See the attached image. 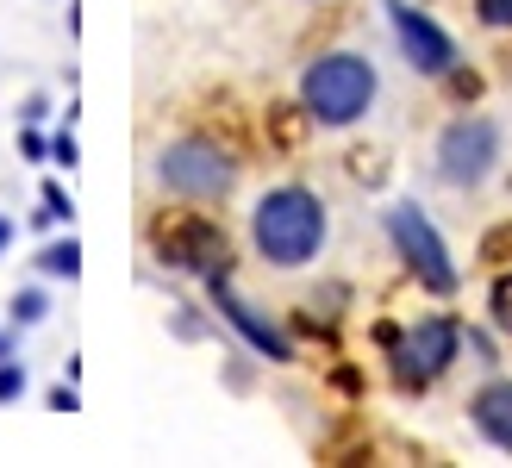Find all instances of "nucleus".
<instances>
[{
	"label": "nucleus",
	"instance_id": "14",
	"mask_svg": "<svg viewBox=\"0 0 512 468\" xmlns=\"http://www.w3.org/2000/svg\"><path fill=\"white\" fill-rule=\"evenodd\" d=\"M38 206H44V213L57 219V225H69V219H75V200H69V188H63V181H44V194H38Z\"/></svg>",
	"mask_w": 512,
	"mask_h": 468
},
{
	"label": "nucleus",
	"instance_id": "15",
	"mask_svg": "<svg viewBox=\"0 0 512 468\" xmlns=\"http://www.w3.org/2000/svg\"><path fill=\"white\" fill-rule=\"evenodd\" d=\"M19 156L25 163H50V138L38 132V125H19Z\"/></svg>",
	"mask_w": 512,
	"mask_h": 468
},
{
	"label": "nucleus",
	"instance_id": "20",
	"mask_svg": "<svg viewBox=\"0 0 512 468\" xmlns=\"http://www.w3.org/2000/svg\"><path fill=\"white\" fill-rule=\"evenodd\" d=\"M44 406L50 412H75V406H82V394H75V381H63V387H50V394H44Z\"/></svg>",
	"mask_w": 512,
	"mask_h": 468
},
{
	"label": "nucleus",
	"instance_id": "9",
	"mask_svg": "<svg viewBox=\"0 0 512 468\" xmlns=\"http://www.w3.org/2000/svg\"><path fill=\"white\" fill-rule=\"evenodd\" d=\"M207 288H213V300H219V312H225V325H232L244 344L256 350V356H269V362H294V344H288V331H275L256 306H244L238 294H232V269H219V275H207Z\"/></svg>",
	"mask_w": 512,
	"mask_h": 468
},
{
	"label": "nucleus",
	"instance_id": "3",
	"mask_svg": "<svg viewBox=\"0 0 512 468\" xmlns=\"http://www.w3.org/2000/svg\"><path fill=\"white\" fill-rule=\"evenodd\" d=\"M157 175H163V188L182 194V200H225L232 181H238V163H232V150H219L213 138H175L157 156Z\"/></svg>",
	"mask_w": 512,
	"mask_h": 468
},
{
	"label": "nucleus",
	"instance_id": "16",
	"mask_svg": "<svg viewBox=\"0 0 512 468\" xmlns=\"http://www.w3.org/2000/svg\"><path fill=\"white\" fill-rule=\"evenodd\" d=\"M488 306H494V325H500V331H512V275H500V281H494Z\"/></svg>",
	"mask_w": 512,
	"mask_h": 468
},
{
	"label": "nucleus",
	"instance_id": "12",
	"mask_svg": "<svg viewBox=\"0 0 512 468\" xmlns=\"http://www.w3.org/2000/svg\"><path fill=\"white\" fill-rule=\"evenodd\" d=\"M7 319H13V331H32V325H44V319H50V294L38 288V281H32V288H19V294L7 300Z\"/></svg>",
	"mask_w": 512,
	"mask_h": 468
},
{
	"label": "nucleus",
	"instance_id": "4",
	"mask_svg": "<svg viewBox=\"0 0 512 468\" xmlns=\"http://www.w3.org/2000/svg\"><path fill=\"white\" fill-rule=\"evenodd\" d=\"M456 350H463V325L450 319V312H438V319H419L406 337H394V350H388V362H394V381L406 387V394H419V387H431L450 362H456Z\"/></svg>",
	"mask_w": 512,
	"mask_h": 468
},
{
	"label": "nucleus",
	"instance_id": "6",
	"mask_svg": "<svg viewBox=\"0 0 512 468\" xmlns=\"http://www.w3.org/2000/svg\"><path fill=\"white\" fill-rule=\"evenodd\" d=\"M500 163V125L494 119H456L444 125V138H438V175L450 181V188H475V181H488Z\"/></svg>",
	"mask_w": 512,
	"mask_h": 468
},
{
	"label": "nucleus",
	"instance_id": "17",
	"mask_svg": "<svg viewBox=\"0 0 512 468\" xmlns=\"http://www.w3.org/2000/svg\"><path fill=\"white\" fill-rule=\"evenodd\" d=\"M481 25H494V32H512V0H475Z\"/></svg>",
	"mask_w": 512,
	"mask_h": 468
},
{
	"label": "nucleus",
	"instance_id": "2",
	"mask_svg": "<svg viewBox=\"0 0 512 468\" xmlns=\"http://www.w3.org/2000/svg\"><path fill=\"white\" fill-rule=\"evenodd\" d=\"M375 88H381V75H375L369 57H356V50H325V57H313L306 75H300V107H306L313 125L344 132V125H356L375 107Z\"/></svg>",
	"mask_w": 512,
	"mask_h": 468
},
{
	"label": "nucleus",
	"instance_id": "1",
	"mask_svg": "<svg viewBox=\"0 0 512 468\" xmlns=\"http://www.w3.org/2000/svg\"><path fill=\"white\" fill-rule=\"evenodd\" d=\"M325 231H331L325 200L313 188H300V181L269 188L250 213V244L263 250V263H275V269H306L325 250Z\"/></svg>",
	"mask_w": 512,
	"mask_h": 468
},
{
	"label": "nucleus",
	"instance_id": "18",
	"mask_svg": "<svg viewBox=\"0 0 512 468\" xmlns=\"http://www.w3.org/2000/svg\"><path fill=\"white\" fill-rule=\"evenodd\" d=\"M75 156H82V150H75V132L50 138V169H75Z\"/></svg>",
	"mask_w": 512,
	"mask_h": 468
},
{
	"label": "nucleus",
	"instance_id": "5",
	"mask_svg": "<svg viewBox=\"0 0 512 468\" xmlns=\"http://www.w3.org/2000/svg\"><path fill=\"white\" fill-rule=\"evenodd\" d=\"M388 238H394V250H400V263L413 269L431 294H450V288H456V269H450V250H444V238H438V225H431L413 200H400L394 213H388Z\"/></svg>",
	"mask_w": 512,
	"mask_h": 468
},
{
	"label": "nucleus",
	"instance_id": "21",
	"mask_svg": "<svg viewBox=\"0 0 512 468\" xmlns=\"http://www.w3.org/2000/svg\"><path fill=\"white\" fill-rule=\"evenodd\" d=\"M13 238H19V225H13L7 213H0V256H7V250H13Z\"/></svg>",
	"mask_w": 512,
	"mask_h": 468
},
{
	"label": "nucleus",
	"instance_id": "19",
	"mask_svg": "<svg viewBox=\"0 0 512 468\" xmlns=\"http://www.w3.org/2000/svg\"><path fill=\"white\" fill-rule=\"evenodd\" d=\"M44 119H50V100L44 94H25L19 100V125H44Z\"/></svg>",
	"mask_w": 512,
	"mask_h": 468
},
{
	"label": "nucleus",
	"instance_id": "7",
	"mask_svg": "<svg viewBox=\"0 0 512 468\" xmlns=\"http://www.w3.org/2000/svg\"><path fill=\"white\" fill-rule=\"evenodd\" d=\"M157 250L169 269H188V275H219L232 269V244L213 219H169L157 225Z\"/></svg>",
	"mask_w": 512,
	"mask_h": 468
},
{
	"label": "nucleus",
	"instance_id": "8",
	"mask_svg": "<svg viewBox=\"0 0 512 468\" xmlns=\"http://www.w3.org/2000/svg\"><path fill=\"white\" fill-rule=\"evenodd\" d=\"M381 7H388V25H394V38H400V57L413 63L419 75H450L456 69V38L431 13L406 7V0H381Z\"/></svg>",
	"mask_w": 512,
	"mask_h": 468
},
{
	"label": "nucleus",
	"instance_id": "22",
	"mask_svg": "<svg viewBox=\"0 0 512 468\" xmlns=\"http://www.w3.org/2000/svg\"><path fill=\"white\" fill-rule=\"evenodd\" d=\"M0 356H19V337L13 331H0Z\"/></svg>",
	"mask_w": 512,
	"mask_h": 468
},
{
	"label": "nucleus",
	"instance_id": "11",
	"mask_svg": "<svg viewBox=\"0 0 512 468\" xmlns=\"http://www.w3.org/2000/svg\"><path fill=\"white\" fill-rule=\"evenodd\" d=\"M38 275L44 281H75V275H82V244H75V231H69V238H50L38 250Z\"/></svg>",
	"mask_w": 512,
	"mask_h": 468
},
{
	"label": "nucleus",
	"instance_id": "10",
	"mask_svg": "<svg viewBox=\"0 0 512 468\" xmlns=\"http://www.w3.org/2000/svg\"><path fill=\"white\" fill-rule=\"evenodd\" d=\"M469 419H475V431L488 437L494 450L512 456V381H488V387H481V394L469 400Z\"/></svg>",
	"mask_w": 512,
	"mask_h": 468
},
{
	"label": "nucleus",
	"instance_id": "13",
	"mask_svg": "<svg viewBox=\"0 0 512 468\" xmlns=\"http://www.w3.org/2000/svg\"><path fill=\"white\" fill-rule=\"evenodd\" d=\"M25 394H32V375H25L19 356H0V406H19Z\"/></svg>",
	"mask_w": 512,
	"mask_h": 468
}]
</instances>
